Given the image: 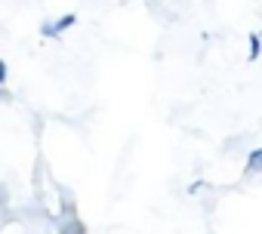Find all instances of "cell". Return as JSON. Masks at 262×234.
Instances as JSON below:
<instances>
[{
	"label": "cell",
	"instance_id": "cell-1",
	"mask_svg": "<svg viewBox=\"0 0 262 234\" xmlns=\"http://www.w3.org/2000/svg\"><path fill=\"white\" fill-rule=\"evenodd\" d=\"M74 22H77V16H74V13H68V16H59V19H53V22H43V25H40V31H43V37H59L62 31L74 28Z\"/></svg>",
	"mask_w": 262,
	"mask_h": 234
},
{
	"label": "cell",
	"instance_id": "cell-2",
	"mask_svg": "<svg viewBox=\"0 0 262 234\" xmlns=\"http://www.w3.org/2000/svg\"><path fill=\"white\" fill-rule=\"evenodd\" d=\"M59 231H68V234H83L86 231V225L77 219V213L74 216H62L59 219Z\"/></svg>",
	"mask_w": 262,
	"mask_h": 234
},
{
	"label": "cell",
	"instance_id": "cell-3",
	"mask_svg": "<svg viewBox=\"0 0 262 234\" xmlns=\"http://www.w3.org/2000/svg\"><path fill=\"white\" fill-rule=\"evenodd\" d=\"M247 173H262V148L247 154Z\"/></svg>",
	"mask_w": 262,
	"mask_h": 234
},
{
	"label": "cell",
	"instance_id": "cell-4",
	"mask_svg": "<svg viewBox=\"0 0 262 234\" xmlns=\"http://www.w3.org/2000/svg\"><path fill=\"white\" fill-rule=\"evenodd\" d=\"M247 46H250V62H256L259 53H262V37L259 34H247Z\"/></svg>",
	"mask_w": 262,
	"mask_h": 234
},
{
	"label": "cell",
	"instance_id": "cell-5",
	"mask_svg": "<svg viewBox=\"0 0 262 234\" xmlns=\"http://www.w3.org/2000/svg\"><path fill=\"white\" fill-rule=\"evenodd\" d=\"M7 185H10V182H0V206H7V203H10V191H7Z\"/></svg>",
	"mask_w": 262,
	"mask_h": 234
},
{
	"label": "cell",
	"instance_id": "cell-6",
	"mask_svg": "<svg viewBox=\"0 0 262 234\" xmlns=\"http://www.w3.org/2000/svg\"><path fill=\"white\" fill-rule=\"evenodd\" d=\"M0 102H4V105H13V92H10L7 86H0Z\"/></svg>",
	"mask_w": 262,
	"mask_h": 234
},
{
	"label": "cell",
	"instance_id": "cell-7",
	"mask_svg": "<svg viewBox=\"0 0 262 234\" xmlns=\"http://www.w3.org/2000/svg\"><path fill=\"white\" fill-rule=\"evenodd\" d=\"M0 86H7V62L0 59Z\"/></svg>",
	"mask_w": 262,
	"mask_h": 234
},
{
	"label": "cell",
	"instance_id": "cell-8",
	"mask_svg": "<svg viewBox=\"0 0 262 234\" xmlns=\"http://www.w3.org/2000/svg\"><path fill=\"white\" fill-rule=\"evenodd\" d=\"M259 37H262V31H259Z\"/></svg>",
	"mask_w": 262,
	"mask_h": 234
}]
</instances>
